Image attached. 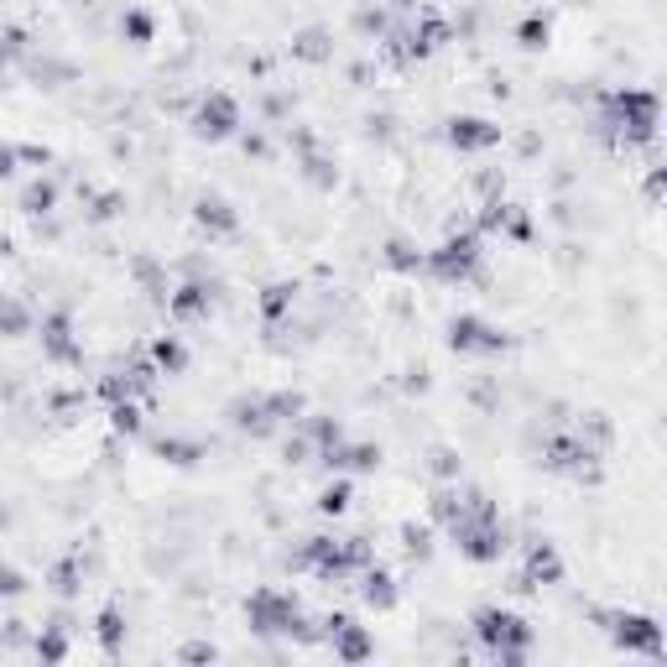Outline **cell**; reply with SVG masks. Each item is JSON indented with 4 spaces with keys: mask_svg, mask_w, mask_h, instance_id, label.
Here are the masks:
<instances>
[{
    "mask_svg": "<svg viewBox=\"0 0 667 667\" xmlns=\"http://www.w3.org/2000/svg\"><path fill=\"white\" fill-rule=\"evenodd\" d=\"M475 637L485 641V652L495 663L521 667L527 663V646H532V626L506 605H480L475 610Z\"/></svg>",
    "mask_w": 667,
    "mask_h": 667,
    "instance_id": "obj_1",
    "label": "cell"
},
{
    "mask_svg": "<svg viewBox=\"0 0 667 667\" xmlns=\"http://www.w3.org/2000/svg\"><path fill=\"white\" fill-rule=\"evenodd\" d=\"M245 615H250V631H261V637H308L303 610L287 589H256L245 600Z\"/></svg>",
    "mask_w": 667,
    "mask_h": 667,
    "instance_id": "obj_2",
    "label": "cell"
},
{
    "mask_svg": "<svg viewBox=\"0 0 667 667\" xmlns=\"http://www.w3.org/2000/svg\"><path fill=\"white\" fill-rule=\"evenodd\" d=\"M605 125H615V131L626 136V147H631V141H646V136H657V94H646V89L610 94Z\"/></svg>",
    "mask_w": 667,
    "mask_h": 667,
    "instance_id": "obj_3",
    "label": "cell"
},
{
    "mask_svg": "<svg viewBox=\"0 0 667 667\" xmlns=\"http://www.w3.org/2000/svg\"><path fill=\"white\" fill-rule=\"evenodd\" d=\"M480 235H454V241H443L438 250H427L423 256V266L438 282H464V276H475L480 272Z\"/></svg>",
    "mask_w": 667,
    "mask_h": 667,
    "instance_id": "obj_4",
    "label": "cell"
},
{
    "mask_svg": "<svg viewBox=\"0 0 667 667\" xmlns=\"http://www.w3.org/2000/svg\"><path fill=\"white\" fill-rule=\"evenodd\" d=\"M610 621V637L621 652H637V657H663V626L652 615H605Z\"/></svg>",
    "mask_w": 667,
    "mask_h": 667,
    "instance_id": "obj_5",
    "label": "cell"
},
{
    "mask_svg": "<svg viewBox=\"0 0 667 667\" xmlns=\"http://www.w3.org/2000/svg\"><path fill=\"white\" fill-rule=\"evenodd\" d=\"M449 344L459 355H501V350H511V339L501 329H490L485 318H475V313H459L449 324Z\"/></svg>",
    "mask_w": 667,
    "mask_h": 667,
    "instance_id": "obj_6",
    "label": "cell"
},
{
    "mask_svg": "<svg viewBox=\"0 0 667 667\" xmlns=\"http://www.w3.org/2000/svg\"><path fill=\"white\" fill-rule=\"evenodd\" d=\"M235 125H241V105H235L230 94H209V99L198 105V115H193V131H198L204 141H224V136H235Z\"/></svg>",
    "mask_w": 667,
    "mask_h": 667,
    "instance_id": "obj_7",
    "label": "cell"
},
{
    "mask_svg": "<svg viewBox=\"0 0 667 667\" xmlns=\"http://www.w3.org/2000/svg\"><path fill=\"white\" fill-rule=\"evenodd\" d=\"M324 626H329V641H334V657H339V663H365V657H376V637H370L365 626H355L350 615H329Z\"/></svg>",
    "mask_w": 667,
    "mask_h": 667,
    "instance_id": "obj_8",
    "label": "cell"
},
{
    "mask_svg": "<svg viewBox=\"0 0 667 667\" xmlns=\"http://www.w3.org/2000/svg\"><path fill=\"white\" fill-rule=\"evenodd\" d=\"M563 578V558L553 543H532L527 547V574L516 578V589H543V584H558Z\"/></svg>",
    "mask_w": 667,
    "mask_h": 667,
    "instance_id": "obj_9",
    "label": "cell"
},
{
    "mask_svg": "<svg viewBox=\"0 0 667 667\" xmlns=\"http://www.w3.org/2000/svg\"><path fill=\"white\" fill-rule=\"evenodd\" d=\"M42 350H47V360H63V365L79 360V344H73V324H68V308H53V313L42 318Z\"/></svg>",
    "mask_w": 667,
    "mask_h": 667,
    "instance_id": "obj_10",
    "label": "cell"
},
{
    "mask_svg": "<svg viewBox=\"0 0 667 667\" xmlns=\"http://www.w3.org/2000/svg\"><path fill=\"white\" fill-rule=\"evenodd\" d=\"M449 141H454L459 152H490L501 141V125L480 121V115H454L449 121Z\"/></svg>",
    "mask_w": 667,
    "mask_h": 667,
    "instance_id": "obj_11",
    "label": "cell"
},
{
    "mask_svg": "<svg viewBox=\"0 0 667 667\" xmlns=\"http://www.w3.org/2000/svg\"><path fill=\"white\" fill-rule=\"evenodd\" d=\"M230 423L241 427V433H272V412H266V396H241V401H230Z\"/></svg>",
    "mask_w": 667,
    "mask_h": 667,
    "instance_id": "obj_12",
    "label": "cell"
},
{
    "mask_svg": "<svg viewBox=\"0 0 667 667\" xmlns=\"http://www.w3.org/2000/svg\"><path fill=\"white\" fill-rule=\"evenodd\" d=\"M193 219H198L209 235H235V224H241V219H235V209H230L219 193H204V198L193 204Z\"/></svg>",
    "mask_w": 667,
    "mask_h": 667,
    "instance_id": "obj_13",
    "label": "cell"
},
{
    "mask_svg": "<svg viewBox=\"0 0 667 667\" xmlns=\"http://www.w3.org/2000/svg\"><path fill=\"white\" fill-rule=\"evenodd\" d=\"M167 308H173V318H204L209 313V287L204 282H182L178 292L167 298Z\"/></svg>",
    "mask_w": 667,
    "mask_h": 667,
    "instance_id": "obj_14",
    "label": "cell"
},
{
    "mask_svg": "<svg viewBox=\"0 0 667 667\" xmlns=\"http://www.w3.org/2000/svg\"><path fill=\"white\" fill-rule=\"evenodd\" d=\"M365 605L370 610H392L396 605V578L386 574V569H370V563H365Z\"/></svg>",
    "mask_w": 667,
    "mask_h": 667,
    "instance_id": "obj_15",
    "label": "cell"
},
{
    "mask_svg": "<svg viewBox=\"0 0 667 667\" xmlns=\"http://www.w3.org/2000/svg\"><path fill=\"white\" fill-rule=\"evenodd\" d=\"M94 637H99V646L115 657L125 646V615H121V605H105L99 610V626H94Z\"/></svg>",
    "mask_w": 667,
    "mask_h": 667,
    "instance_id": "obj_16",
    "label": "cell"
},
{
    "mask_svg": "<svg viewBox=\"0 0 667 667\" xmlns=\"http://www.w3.org/2000/svg\"><path fill=\"white\" fill-rule=\"evenodd\" d=\"M152 365L162 370V376H178L182 365H188V350H182V339H173V334H162L152 344Z\"/></svg>",
    "mask_w": 667,
    "mask_h": 667,
    "instance_id": "obj_17",
    "label": "cell"
},
{
    "mask_svg": "<svg viewBox=\"0 0 667 667\" xmlns=\"http://www.w3.org/2000/svg\"><path fill=\"white\" fill-rule=\"evenodd\" d=\"M37 657H42V663H63V657H68V626H63V621L37 637Z\"/></svg>",
    "mask_w": 667,
    "mask_h": 667,
    "instance_id": "obj_18",
    "label": "cell"
},
{
    "mask_svg": "<svg viewBox=\"0 0 667 667\" xmlns=\"http://www.w3.org/2000/svg\"><path fill=\"white\" fill-rule=\"evenodd\" d=\"M53 204H58V188H53V182H42V178L21 193V209H27V214H53Z\"/></svg>",
    "mask_w": 667,
    "mask_h": 667,
    "instance_id": "obj_19",
    "label": "cell"
},
{
    "mask_svg": "<svg viewBox=\"0 0 667 667\" xmlns=\"http://www.w3.org/2000/svg\"><path fill=\"white\" fill-rule=\"evenodd\" d=\"M318 511H324V516H344V511H350V480H334V485L318 490Z\"/></svg>",
    "mask_w": 667,
    "mask_h": 667,
    "instance_id": "obj_20",
    "label": "cell"
},
{
    "mask_svg": "<svg viewBox=\"0 0 667 667\" xmlns=\"http://www.w3.org/2000/svg\"><path fill=\"white\" fill-rule=\"evenodd\" d=\"M266 412H272V423H292V418L303 412V396H298V392H276V396H266Z\"/></svg>",
    "mask_w": 667,
    "mask_h": 667,
    "instance_id": "obj_21",
    "label": "cell"
},
{
    "mask_svg": "<svg viewBox=\"0 0 667 667\" xmlns=\"http://www.w3.org/2000/svg\"><path fill=\"white\" fill-rule=\"evenodd\" d=\"M287 308H292V287H287V282H272V287L261 292V313H266V318H282Z\"/></svg>",
    "mask_w": 667,
    "mask_h": 667,
    "instance_id": "obj_22",
    "label": "cell"
},
{
    "mask_svg": "<svg viewBox=\"0 0 667 667\" xmlns=\"http://www.w3.org/2000/svg\"><path fill=\"white\" fill-rule=\"evenodd\" d=\"M27 308L21 303H11V298H0V334H27Z\"/></svg>",
    "mask_w": 667,
    "mask_h": 667,
    "instance_id": "obj_23",
    "label": "cell"
},
{
    "mask_svg": "<svg viewBox=\"0 0 667 667\" xmlns=\"http://www.w3.org/2000/svg\"><path fill=\"white\" fill-rule=\"evenodd\" d=\"M110 423H115V433H141V412H136V401H131V396L110 407Z\"/></svg>",
    "mask_w": 667,
    "mask_h": 667,
    "instance_id": "obj_24",
    "label": "cell"
},
{
    "mask_svg": "<svg viewBox=\"0 0 667 667\" xmlns=\"http://www.w3.org/2000/svg\"><path fill=\"white\" fill-rule=\"evenodd\" d=\"M53 589L58 595H79V558H63L58 569H53Z\"/></svg>",
    "mask_w": 667,
    "mask_h": 667,
    "instance_id": "obj_25",
    "label": "cell"
},
{
    "mask_svg": "<svg viewBox=\"0 0 667 667\" xmlns=\"http://www.w3.org/2000/svg\"><path fill=\"white\" fill-rule=\"evenodd\" d=\"M156 449H162V459H173V464H193V459L204 454L198 443H182V438H162Z\"/></svg>",
    "mask_w": 667,
    "mask_h": 667,
    "instance_id": "obj_26",
    "label": "cell"
},
{
    "mask_svg": "<svg viewBox=\"0 0 667 667\" xmlns=\"http://www.w3.org/2000/svg\"><path fill=\"white\" fill-rule=\"evenodd\" d=\"M516 37H521V47H543V42H547V16H543V11H537V16H527Z\"/></svg>",
    "mask_w": 667,
    "mask_h": 667,
    "instance_id": "obj_27",
    "label": "cell"
},
{
    "mask_svg": "<svg viewBox=\"0 0 667 667\" xmlns=\"http://www.w3.org/2000/svg\"><path fill=\"white\" fill-rule=\"evenodd\" d=\"M16 595H27V574L11 569V563H0V600H16Z\"/></svg>",
    "mask_w": 667,
    "mask_h": 667,
    "instance_id": "obj_28",
    "label": "cell"
},
{
    "mask_svg": "<svg viewBox=\"0 0 667 667\" xmlns=\"http://www.w3.org/2000/svg\"><path fill=\"white\" fill-rule=\"evenodd\" d=\"M401 543H407V553H412V558H427L433 532H427V527H401Z\"/></svg>",
    "mask_w": 667,
    "mask_h": 667,
    "instance_id": "obj_29",
    "label": "cell"
},
{
    "mask_svg": "<svg viewBox=\"0 0 667 667\" xmlns=\"http://www.w3.org/2000/svg\"><path fill=\"white\" fill-rule=\"evenodd\" d=\"M178 657H182V663H214V657H219V652H214L209 641H188V646H182Z\"/></svg>",
    "mask_w": 667,
    "mask_h": 667,
    "instance_id": "obj_30",
    "label": "cell"
},
{
    "mask_svg": "<svg viewBox=\"0 0 667 667\" xmlns=\"http://www.w3.org/2000/svg\"><path fill=\"white\" fill-rule=\"evenodd\" d=\"M121 31H131L136 42H147V37H152V21H147L141 11H131V16H125V21H121Z\"/></svg>",
    "mask_w": 667,
    "mask_h": 667,
    "instance_id": "obj_31",
    "label": "cell"
},
{
    "mask_svg": "<svg viewBox=\"0 0 667 667\" xmlns=\"http://www.w3.org/2000/svg\"><path fill=\"white\" fill-rule=\"evenodd\" d=\"M298 53H303V58H324V31H303V37H298Z\"/></svg>",
    "mask_w": 667,
    "mask_h": 667,
    "instance_id": "obj_32",
    "label": "cell"
},
{
    "mask_svg": "<svg viewBox=\"0 0 667 667\" xmlns=\"http://www.w3.org/2000/svg\"><path fill=\"white\" fill-rule=\"evenodd\" d=\"M433 475H443V480H454V475H459V459L449 454V449H438V454H433Z\"/></svg>",
    "mask_w": 667,
    "mask_h": 667,
    "instance_id": "obj_33",
    "label": "cell"
},
{
    "mask_svg": "<svg viewBox=\"0 0 667 667\" xmlns=\"http://www.w3.org/2000/svg\"><path fill=\"white\" fill-rule=\"evenodd\" d=\"M16 173V147H0V178H11Z\"/></svg>",
    "mask_w": 667,
    "mask_h": 667,
    "instance_id": "obj_34",
    "label": "cell"
}]
</instances>
